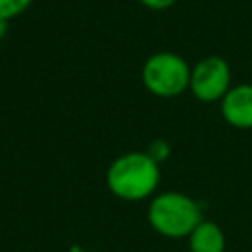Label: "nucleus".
Returning <instances> with one entry per match:
<instances>
[{"label": "nucleus", "mask_w": 252, "mask_h": 252, "mask_svg": "<svg viewBox=\"0 0 252 252\" xmlns=\"http://www.w3.org/2000/svg\"><path fill=\"white\" fill-rule=\"evenodd\" d=\"M159 181V163L146 152H130L114 159L106 171L108 189L124 201H142Z\"/></svg>", "instance_id": "1"}, {"label": "nucleus", "mask_w": 252, "mask_h": 252, "mask_svg": "<svg viewBox=\"0 0 252 252\" xmlns=\"http://www.w3.org/2000/svg\"><path fill=\"white\" fill-rule=\"evenodd\" d=\"M150 224L163 236L169 238H179V236H189L193 228L201 222V209L199 205L175 191H167L158 195L150 203L148 211Z\"/></svg>", "instance_id": "2"}, {"label": "nucleus", "mask_w": 252, "mask_h": 252, "mask_svg": "<svg viewBox=\"0 0 252 252\" xmlns=\"http://www.w3.org/2000/svg\"><path fill=\"white\" fill-rule=\"evenodd\" d=\"M191 69L177 53H154L142 67L146 89L158 96H177L189 89Z\"/></svg>", "instance_id": "3"}, {"label": "nucleus", "mask_w": 252, "mask_h": 252, "mask_svg": "<svg viewBox=\"0 0 252 252\" xmlns=\"http://www.w3.org/2000/svg\"><path fill=\"white\" fill-rule=\"evenodd\" d=\"M228 87H230V67L219 55H209L191 69L189 89L203 102H213L219 98L222 100V96L230 91Z\"/></svg>", "instance_id": "4"}, {"label": "nucleus", "mask_w": 252, "mask_h": 252, "mask_svg": "<svg viewBox=\"0 0 252 252\" xmlns=\"http://www.w3.org/2000/svg\"><path fill=\"white\" fill-rule=\"evenodd\" d=\"M222 118L236 128H252V85L232 87L220 100Z\"/></svg>", "instance_id": "5"}, {"label": "nucleus", "mask_w": 252, "mask_h": 252, "mask_svg": "<svg viewBox=\"0 0 252 252\" xmlns=\"http://www.w3.org/2000/svg\"><path fill=\"white\" fill-rule=\"evenodd\" d=\"M191 252H224V234L217 222L201 220L189 234Z\"/></svg>", "instance_id": "6"}, {"label": "nucleus", "mask_w": 252, "mask_h": 252, "mask_svg": "<svg viewBox=\"0 0 252 252\" xmlns=\"http://www.w3.org/2000/svg\"><path fill=\"white\" fill-rule=\"evenodd\" d=\"M30 4H32V0H0V18L10 20V18L22 14Z\"/></svg>", "instance_id": "7"}, {"label": "nucleus", "mask_w": 252, "mask_h": 252, "mask_svg": "<svg viewBox=\"0 0 252 252\" xmlns=\"http://www.w3.org/2000/svg\"><path fill=\"white\" fill-rule=\"evenodd\" d=\"M154 161H161V159H165L167 156H169V146H167V142L165 140H154L152 144H150V148H148V152H146Z\"/></svg>", "instance_id": "8"}, {"label": "nucleus", "mask_w": 252, "mask_h": 252, "mask_svg": "<svg viewBox=\"0 0 252 252\" xmlns=\"http://www.w3.org/2000/svg\"><path fill=\"white\" fill-rule=\"evenodd\" d=\"M150 10H167L175 0H140Z\"/></svg>", "instance_id": "9"}, {"label": "nucleus", "mask_w": 252, "mask_h": 252, "mask_svg": "<svg viewBox=\"0 0 252 252\" xmlns=\"http://www.w3.org/2000/svg\"><path fill=\"white\" fill-rule=\"evenodd\" d=\"M6 33H8V20H2V18H0V39H2Z\"/></svg>", "instance_id": "10"}]
</instances>
